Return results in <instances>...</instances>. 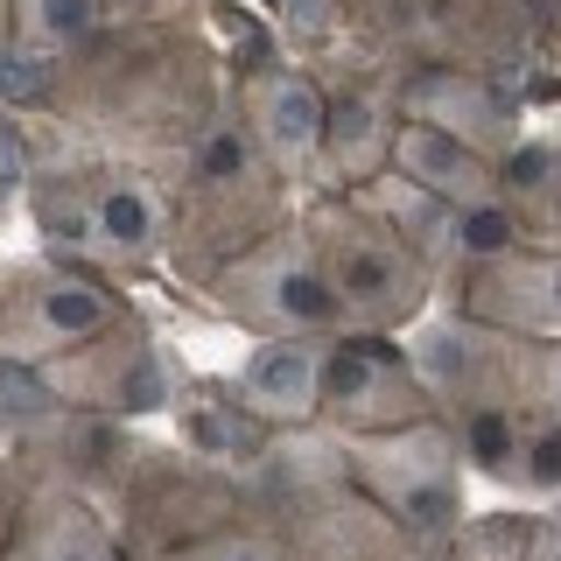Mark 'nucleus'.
<instances>
[{"instance_id":"1","label":"nucleus","mask_w":561,"mask_h":561,"mask_svg":"<svg viewBox=\"0 0 561 561\" xmlns=\"http://www.w3.org/2000/svg\"><path fill=\"white\" fill-rule=\"evenodd\" d=\"M288 197H295V183L253 148L245 119L218 113L183 148V175L169 190V260L204 288L225 260H239L260 239L288 232L295 225Z\"/></svg>"},{"instance_id":"2","label":"nucleus","mask_w":561,"mask_h":561,"mask_svg":"<svg viewBox=\"0 0 561 561\" xmlns=\"http://www.w3.org/2000/svg\"><path fill=\"white\" fill-rule=\"evenodd\" d=\"M302 232L316 245V260H323V280L344 309V330L393 337V330H414L435 309V295H443L414 245L393 225H379L373 210H358L351 197H323L302 218Z\"/></svg>"},{"instance_id":"3","label":"nucleus","mask_w":561,"mask_h":561,"mask_svg":"<svg viewBox=\"0 0 561 561\" xmlns=\"http://www.w3.org/2000/svg\"><path fill=\"white\" fill-rule=\"evenodd\" d=\"M344 463H351V484L414 548H443L463 526V449H456V428L443 414L393 435H358V443H344Z\"/></svg>"},{"instance_id":"4","label":"nucleus","mask_w":561,"mask_h":561,"mask_svg":"<svg viewBox=\"0 0 561 561\" xmlns=\"http://www.w3.org/2000/svg\"><path fill=\"white\" fill-rule=\"evenodd\" d=\"M204 295L225 323L253 330V337H316L323 344V337L344 330V309L323 280V260H316L302 218H295L288 232L260 239L253 253L225 260V267L204 280Z\"/></svg>"},{"instance_id":"5","label":"nucleus","mask_w":561,"mask_h":561,"mask_svg":"<svg viewBox=\"0 0 561 561\" xmlns=\"http://www.w3.org/2000/svg\"><path fill=\"white\" fill-rule=\"evenodd\" d=\"M134 323L127 295L92 267H64V260H28V267H0V351L28 365H57L70 351L113 337Z\"/></svg>"},{"instance_id":"6","label":"nucleus","mask_w":561,"mask_h":561,"mask_svg":"<svg viewBox=\"0 0 561 561\" xmlns=\"http://www.w3.org/2000/svg\"><path fill=\"white\" fill-rule=\"evenodd\" d=\"M379 35V49L408 64H449V70H484L519 64L526 49V0H344Z\"/></svg>"},{"instance_id":"7","label":"nucleus","mask_w":561,"mask_h":561,"mask_svg":"<svg viewBox=\"0 0 561 561\" xmlns=\"http://www.w3.org/2000/svg\"><path fill=\"white\" fill-rule=\"evenodd\" d=\"M414 421H435V400L414 379L408 344L379 337V330L323 337V408H316V428L358 443V435H393V428H414Z\"/></svg>"},{"instance_id":"8","label":"nucleus","mask_w":561,"mask_h":561,"mask_svg":"<svg viewBox=\"0 0 561 561\" xmlns=\"http://www.w3.org/2000/svg\"><path fill=\"white\" fill-rule=\"evenodd\" d=\"M43 373H49L64 408H92V414H113V421L162 414V408H175V393H183V373H175L169 344L154 337V330H140V316L119 323L113 337L43 365Z\"/></svg>"},{"instance_id":"9","label":"nucleus","mask_w":561,"mask_h":561,"mask_svg":"<svg viewBox=\"0 0 561 561\" xmlns=\"http://www.w3.org/2000/svg\"><path fill=\"white\" fill-rule=\"evenodd\" d=\"M232 113L245 119L253 148L288 183H323V134H330V92L309 64H260L232 78Z\"/></svg>"},{"instance_id":"10","label":"nucleus","mask_w":561,"mask_h":561,"mask_svg":"<svg viewBox=\"0 0 561 561\" xmlns=\"http://www.w3.org/2000/svg\"><path fill=\"white\" fill-rule=\"evenodd\" d=\"M408 358H414V379L428 386L435 414L449 421L463 408H484V400H513L519 337H499V330L470 323V316H456V309H428L408 337Z\"/></svg>"},{"instance_id":"11","label":"nucleus","mask_w":561,"mask_h":561,"mask_svg":"<svg viewBox=\"0 0 561 561\" xmlns=\"http://www.w3.org/2000/svg\"><path fill=\"white\" fill-rule=\"evenodd\" d=\"M148 443L134 435V421H113V414H92V408H64L49 428H35L14 463H22L28 484H64L92 505H113L127 478L140 470Z\"/></svg>"},{"instance_id":"12","label":"nucleus","mask_w":561,"mask_h":561,"mask_svg":"<svg viewBox=\"0 0 561 561\" xmlns=\"http://www.w3.org/2000/svg\"><path fill=\"white\" fill-rule=\"evenodd\" d=\"M443 309L519 344H561V253H499L443 280Z\"/></svg>"},{"instance_id":"13","label":"nucleus","mask_w":561,"mask_h":561,"mask_svg":"<svg viewBox=\"0 0 561 561\" xmlns=\"http://www.w3.org/2000/svg\"><path fill=\"white\" fill-rule=\"evenodd\" d=\"M393 113L428 119L449 140L478 148L484 162H505V148L519 140V92H505L484 70H449V64H400L393 70Z\"/></svg>"},{"instance_id":"14","label":"nucleus","mask_w":561,"mask_h":561,"mask_svg":"<svg viewBox=\"0 0 561 561\" xmlns=\"http://www.w3.org/2000/svg\"><path fill=\"white\" fill-rule=\"evenodd\" d=\"M99 267H148L169 253V190L140 162H92L84 169Z\"/></svg>"},{"instance_id":"15","label":"nucleus","mask_w":561,"mask_h":561,"mask_svg":"<svg viewBox=\"0 0 561 561\" xmlns=\"http://www.w3.org/2000/svg\"><path fill=\"white\" fill-rule=\"evenodd\" d=\"M175 435H183V449L197 456V463L225 470V478H253L260 463H267L274 435L245 400L232 393L225 379H183V393H175Z\"/></svg>"},{"instance_id":"16","label":"nucleus","mask_w":561,"mask_h":561,"mask_svg":"<svg viewBox=\"0 0 561 561\" xmlns=\"http://www.w3.org/2000/svg\"><path fill=\"white\" fill-rule=\"evenodd\" d=\"M0 561H134V554L119 540V526L105 519V505L78 499L64 484H28L14 540Z\"/></svg>"},{"instance_id":"17","label":"nucleus","mask_w":561,"mask_h":561,"mask_svg":"<svg viewBox=\"0 0 561 561\" xmlns=\"http://www.w3.org/2000/svg\"><path fill=\"white\" fill-rule=\"evenodd\" d=\"M225 386L280 435L316 428V408H323V344L316 337H260Z\"/></svg>"},{"instance_id":"18","label":"nucleus","mask_w":561,"mask_h":561,"mask_svg":"<svg viewBox=\"0 0 561 561\" xmlns=\"http://www.w3.org/2000/svg\"><path fill=\"white\" fill-rule=\"evenodd\" d=\"M386 169H393L408 190H421V197L449 204V210L499 197V162H484L478 148L449 140L443 127H428V119H400V113H393V140H386Z\"/></svg>"},{"instance_id":"19","label":"nucleus","mask_w":561,"mask_h":561,"mask_svg":"<svg viewBox=\"0 0 561 561\" xmlns=\"http://www.w3.org/2000/svg\"><path fill=\"white\" fill-rule=\"evenodd\" d=\"M499 197L513 204L519 239L534 253H561V134H519L505 148Z\"/></svg>"},{"instance_id":"20","label":"nucleus","mask_w":561,"mask_h":561,"mask_svg":"<svg viewBox=\"0 0 561 561\" xmlns=\"http://www.w3.org/2000/svg\"><path fill=\"white\" fill-rule=\"evenodd\" d=\"M35 197V239L49 260L64 267H92L99 274V239H92V204H84V169H49L28 183Z\"/></svg>"},{"instance_id":"21","label":"nucleus","mask_w":561,"mask_h":561,"mask_svg":"<svg viewBox=\"0 0 561 561\" xmlns=\"http://www.w3.org/2000/svg\"><path fill=\"white\" fill-rule=\"evenodd\" d=\"M105 0H14V43L43 57H84L105 35Z\"/></svg>"},{"instance_id":"22","label":"nucleus","mask_w":561,"mask_h":561,"mask_svg":"<svg viewBox=\"0 0 561 561\" xmlns=\"http://www.w3.org/2000/svg\"><path fill=\"white\" fill-rule=\"evenodd\" d=\"M456 428V449H463V470H478L491 484H513L519 470V435H526V414L513 400H484V408H463L449 414Z\"/></svg>"},{"instance_id":"23","label":"nucleus","mask_w":561,"mask_h":561,"mask_svg":"<svg viewBox=\"0 0 561 561\" xmlns=\"http://www.w3.org/2000/svg\"><path fill=\"white\" fill-rule=\"evenodd\" d=\"M534 526L540 513H463V526L443 540L449 561H534Z\"/></svg>"},{"instance_id":"24","label":"nucleus","mask_w":561,"mask_h":561,"mask_svg":"<svg viewBox=\"0 0 561 561\" xmlns=\"http://www.w3.org/2000/svg\"><path fill=\"white\" fill-rule=\"evenodd\" d=\"M57 414H64V400H57V386H49L43 365L8 358V351H0V435L28 443V435H35V428H49Z\"/></svg>"},{"instance_id":"25","label":"nucleus","mask_w":561,"mask_h":561,"mask_svg":"<svg viewBox=\"0 0 561 561\" xmlns=\"http://www.w3.org/2000/svg\"><path fill=\"white\" fill-rule=\"evenodd\" d=\"M148 561H288V548H280V534L267 519H232V526H218V534H197V540H183V548H162V554H148Z\"/></svg>"},{"instance_id":"26","label":"nucleus","mask_w":561,"mask_h":561,"mask_svg":"<svg viewBox=\"0 0 561 561\" xmlns=\"http://www.w3.org/2000/svg\"><path fill=\"white\" fill-rule=\"evenodd\" d=\"M513 491L534 499V505H561V421L554 414H526Z\"/></svg>"},{"instance_id":"27","label":"nucleus","mask_w":561,"mask_h":561,"mask_svg":"<svg viewBox=\"0 0 561 561\" xmlns=\"http://www.w3.org/2000/svg\"><path fill=\"white\" fill-rule=\"evenodd\" d=\"M513 400H519V414H554L561 421V344H519Z\"/></svg>"},{"instance_id":"28","label":"nucleus","mask_w":561,"mask_h":561,"mask_svg":"<svg viewBox=\"0 0 561 561\" xmlns=\"http://www.w3.org/2000/svg\"><path fill=\"white\" fill-rule=\"evenodd\" d=\"M28 183H35V140L14 113H0V204L22 197Z\"/></svg>"},{"instance_id":"29","label":"nucleus","mask_w":561,"mask_h":561,"mask_svg":"<svg viewBox=\"0 0 561 561\" xmlns=\"http://www.w3.org/2000/svg\"><path fill=\"white\" fill-rule=\"evenodd\" d=\"M22 499H28V478H22V463H14V456H0V554H8V540H14Z\"/></svg>"},{"instance_id":"30","label":"nucleus","mask_w":561,"mask_h":561,"mask_svg":"<svg viewBox=\"0 0 561 561\" xmlns=\"http://www.w3.org/2000/svg\"><path fill=\"white\" fill-rule=\"evenodd\" d=\"M534 561H561V505H548L534 526Z\"/></svg>"},{"instance_id":"31","label":"nucleus","mask_w":561,"mask_h":561,"mask_svg":"<svg viewBox=\"0 0 561 561\" xmlns=\"http://www.w3.org/2000/svg\"><path fill=\"white\" fill-rule=\"evenodd\" d=\"M14 43V0H0V49Z\"/></svg>"},{"instance_id":"32","label":"nucleus","mask_w":561,"mask_h":561,"mask_svg":"<svg viewBox=\"0 0 561 561\" xmlns=\"http://www.w3.org/2000/svg\"><path fill=\"white\" fill-rule=\"evenodd\" d=\"M113 8H148V0H105V14H113Z\"/></svg>"},{"instance_id":"33","label":"nucleus","mask_w":561,"mask_h":561,"mask_svg":"<svg viewBox=\"0 0 561 561\" xmlns=\"http://www.w3.org/2000/svg\"><path fill=\"white\" fill-rule=\"evenodd\" d=\"M421 561H449V554H443V548H428V554H421Z\"/></svg>"}]
</instances>
